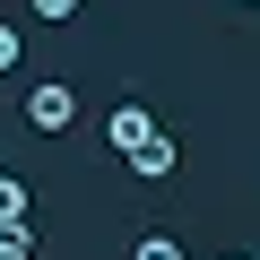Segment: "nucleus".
<instances>
[{
	"instance_id": "9d476101",
	"label": "nucleus",
	"mask_w": 260,
	"mask_h": 260,
	"mask_svg": "<svg viewBox=\"0 0 260 260\" xmlns=\"http://www.w3.org/2000/svg\"><path fill=\"white\" fill-rule=\"evenodd\" d=\"M251 9H260V0H251Z\"/></svg>"
},
{
	"instance_id": "0eeeda50",
	"label": "nucleus",
	"mask_w": 260,
	"mask_h": 260,
	"mask_svg": "<svg viewBox=\"0 0 260 260\" xmlns=\"http://www.w3.org/2000/svg\"><path fill=\"white\" fill-rule=\"evenodd\" d=\"M35 18H44V26H70V18H78V0H35Z\"/></svg>"
},
{
	"instance_id": "423d86ee",
	"label": "nucleus",
	"mask_w": 260,
	"mask_h": 260,
	"mask_svg": "<svg viewBox=\"0 0 260 260\" xmlns=\"http://www.w3.org/2000/svg\"><path fill=\"white\" fill-rule=\"evenodd\" d=\"M130 260H182V243H174V234H139V243H130Z\"/></svg>"
},
{
	"instance_id": "20e7f679",
	"label": "nucleus",
	"mask_w": 260,
	"mask_h": 260,
	"mask_svg": "<svg viewBox=\"0 0 260 260\" xmlns=\"http://www.w3.org/2000/svg\"><path fill=\"white\" fill-rule=\"evenodd\" d=\"M0 225H35V200H26V182L0 165Z\"/></svg>"
},
{
	"instance_id": "f03ea898",
	"label": "nucleus",
	"mask_w": 260,
	"mask_h": 260,
	"mask_svg": "<svg viewBox=\"0 0 260 260\" xmlns=\"http://www.w3.org/2000/svg\"><path fill=\"white\" fill-rule=\"evenodd\" d=\"M78 121V95L61 87V78H44L35 95H26V130H70Z\"/></svg>"
},
{
	"instance_id": "39448f33",
	"label": "nucleus",
	"mask_w": 260,
	"mask_h": 260,
	"mask_svg": "<svg viewBox=\"0 0 260 260\" xmlns=\"http://www.w3.org/2000/svg\"><path fill=\"white\" fill-rule=\"evenodd\" d=\"M0 260H35V225H0Z\"/></svg>"
},
{
	"instance_id": "6e6552de",
	"label": "nucleus",
	"mask_w": 260,
	"mask_h": 260,
	"mask_svg": "<svg viewBox=\"0 0 260 260\" xmlns=\"http://www.w3.org/2000/svg\"><path fill=\"white\" fill-rule=\"evenodd\" d=\"M0 70H18V26H0Z\"/></svg>"
},
{
	"instance_id": "1a4fd4ad",
	"label": "nucleus",
	"mask_w": 260,
	"mask_h": 260,
	"mask_svg": "<svg viewBox=\"0 0 260 260\" xmlns=\"http://www.w3.org/2000/svg\"><path fill=\"white\" fill-rule=\"evenodd\" d=\"M225 260H251V251H225Z\"/></svg>"
},
{
	"instance_id": "7ed1b4c3",
	"label": "nucleus",
	"mask_w": 260,
	"mask_h": 260,
	"mask_svg": "<svg viewBox=\"0 0 260 260\" xmlns=\"http://www.w3.org/2000/svg\"><path fill=\"white\" fill-rule=\"evenodd\" d=\"M156 130H165V121H156L148 104H113V113H104V139H113L121 156H130V148H148V139H156Z\"/></svg>"
},
{
	"instance_id": "f257e3e1",
	"label": "nucleus",
	"mask_w": 260,
	"mask_h": 260,
	"mask_svg": "<svg viewBox=\"0 0 260 260\" xmlns=\"http://www.w3.org/2000/svg\"><path fill=\"white\" fill-rule=\"evenodd\" d=\"M121 165H130V182H174V174H182V139H174V130H156V139L130 148Z\"/></svg>"
}]
</instances>
